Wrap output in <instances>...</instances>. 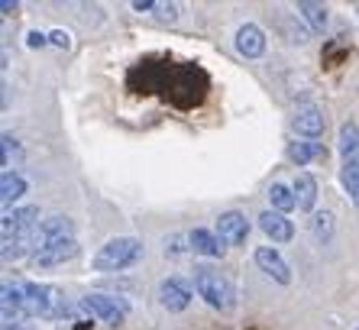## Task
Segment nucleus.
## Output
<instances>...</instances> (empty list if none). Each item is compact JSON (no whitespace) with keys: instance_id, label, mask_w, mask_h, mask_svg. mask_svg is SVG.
<instances>
[{"instance_id":"obj_1","label":"nucleus","mask_w":359,"mask_h":330,"mask_svg":"<svg viewBox=\"0 0 359 330\" xmlns=\"http://www.w3.org/2000/svg\"><path fill=\"white\" fill-rule=\"evenodd\" d=\"M140 256H142V239L114 237L94 253L91 265L97 272H120V269H130V265L140 263Z\"/></svg>"},{"instance_id":"obj_2","label":"nucleus","mask_w":359,"mask_h":330,"mask_svg":"<svg viewBox=\"0 0 359 330\" xmlns=\"http://www.w3.org/2000/svg\"><path fill=\"white\" fill-rule=\"evenodd\" d=\"M194 291L217 311H233L236 305V291L230 279L220 275L217 269H210V265H194Z\"/></svg>"},{"instance_id":"obj_3","label":"nucleus","mask_w":359,"mask_h":330,"mask_svg":"<svg viewBox=\"0 0 359 330\" xmlns=\"http://www.w3.org/2000/svg\"><path fill=\"white\" fill-rule=\"evenodd\" d=\"M26 291V317H65L68 305L55 285L46 282H23Z\"/></svg>"},{"instance_id":"obj_4","label":"nucleus","mask_w":359,"mask_h":330,"mask_svg":"<svg viewBox=\"0 0 359 330\" xmlns=\"http://www.w3.org/2000/svg\"><path fill=\"white\" fill-rule=\"evenodd\" d=\"M81 308L91 314V317H97L100 324H110V327H117V324L126 321V301H123V298L91 291V295L81 298Z\"/></svg>"},{"instance_id":"obj_5","label":"nucleus","mask_w":359,"mask_h":330,"mask_svg":"<svg viewBox=\"0 0 359 330\" xmlns=\"http://www.w3.org/2000/svg\"><path fill=\"white\" fill-rule=\"evenodd\" d=\"M78 256V239L65 237V239H46L29 253V263L39 265V269H52V265H62L68 259Z\"/></svg>"},{"instance_id":"obj_6","label":"nucleus","mask_w":359,"mask_h":330,"mask_svg":"<svg viewBox=\"0 0 359 330\" xmlns=\"http://www.w3.org/2000/svg\"><path fill=\"white\" fill-rule=\"evenodd\" d=\"M4 237H29V233L39 230V207L26 204V207H13L4 214V223H0Z\"/></svg>"},{"instance_id":"obj_7","label":"nucleus","mask_w":359,"mask_h":330,"mask_svg":"<svg viewBox=\"0 0 359 330\" xmlns=\"http://www.w3.org/2000/svg\"><path fill=\"white\" fill-rule=\"evenodd\" d=\"M327 126V114L318 107V104H301L292 117V130L304 140H318Z\"/></svg>"},{"instance_id":"obj_8","label":"nucleus","mask_w":359,"mask_h":330,"mask_svg":"<svg viewBox=\"0 0 359 330\" xmlns=\"http://www.w3.org/2000/svg\"><path fill=\"white\" fill-rule=\"evenodd\" d=\"M217 237L224 239L226 246H246L250 239V220L240 211H226L217 217Z\"/></svg>"},{"instance_id":"obj_9","label":"nucleus","mask_w":359,"mask_h":330,"mask_svg":"<svg viewBox=\"0 0 359 330\" xmlns=\"http://www.w3.org/2000/svg\"><path fill=\"white\" fill-rule=\"evenodd\" d=\"M256 265H259L269 279H276L278 285H288V282H292V269H288V263L278 256V249L259 246L256 249Z\"/></svg>"},{"instance_id":"obj_10","label":"nucleus","mask_w":359,"mask_h":330,"mask_svg":"<svg viewBox=\"0 0 359 330\" xmlns=\"http://www.w3.org/2000/svg\"><path fill=\"white\" fill-rule=\"evenodd\" d=\"M191 289L184 285L182 279H162L159 282V301L162 308H168V311H184V308L191 305Z\"/></svg>"},{"instance_id":"obj_11","label":"nucleus","mask_w":359,"mask_h":330,"mask_svg":"<svg viewBox=\"0 0 359 330\" xmlns=\"http://www.w3.org/2000/svg\"><path fill=\"white\" fill-rule=\"evenodd\" d=\"M236 52L243 58H259L266 52V33L256 23H243L236 29Z\"/></svg>"},{"instance_id":"obj_12","label":"nucleus","mask_w":359,"mask_h":330,"mask_svg":"<svg viewBox=\"0 0 359 330\" xmlns=\"http://www.w3.org/2000/svg\"><path fill=\"white\" fill-rule=\"evenodd\" d=\"M259 230L266 233L272 243H288L294 237V223L278 211H262L259 214Z\"/></svg>"},{"instance_id":"obj_13","label":"nucleus","mask_w":359,"mask_h":330,"mask_svg":"<svg viewBox=\"0 0 359 330\" xmlns=\"http://www.w3.org/2000/svg\"><path fill=\"white\" fill-rule=\"evenodd\" d=\"M188 243H191L194 253H201V256H208V259H220L226 249L224 239H220L214 230H204V227H194V230L188 233Z\"/></svg>"},{"instance_id":"obj_14","label":"nucleus","mask_w":359,"mask_h":330,"mask_svg":"<svg viewBox=\"0 0 359 330\" xmlns=\"http://www.w3.org/2000/svg\"><path fill=\"white\" fill-rule=\"evenodd\" d=\"M294 201H298V211H314V204H318V178L311 172H298V178H294Z\"/></svg>"},{"instance_id":"obj_15","label":"nucleus","mask_w":359,"mask_h":330,"mask_svg":"<svg viewBox=\"0 0 359 330\" xmlns=\"http://www.w3.org/2000/svg\"><path fill=\"white\" fill-rule=\"evenodd\" d=\"M36 237H39V243H46V239H65V237H75V223H72V217H49V220L39 223V230H36Z\"/></svg>"},{"instance_id":"obj_16","label":"nucleus","mask_w":359,"mask_h":330,"mask_svg":"<svg viewBox=\"0 0 359 330\" xmlns=\"http://www.w3.org/2000/svg\"><path fill=\"white\" fill-rule=\"evenodd\" d=\"M4 314L10 317H26V291L23 282H7L4 285Z\"/></svg>"},{"instance_id":"obj_17","label":"nucleus","mask_w":359,"mask_h":330,"mask_svg":"<svg viewBox=\"0 0 359 330\" xmlns=\"http://www.w3.org/2000/svg\"><path fill=\"white\" fill-rule=\"evenodd\" d=\"M26 178L20 172H4L0 175V201H4V207H10V204H17L20 198L26 194Z\"/></svg>"},{"instance_id":"obj_18","label":"nucleus","mask_w":359,"mask_h":330,"mask_svg":"<svg viewBox=\"0 0 359 330\" xmlns=\"http://www.w3.org/2000/svg\"><path fill=\"white\" fill-rule=\"evenodd\" d=\"M337 146H340L343 162H359V126L353 120H346L340 126V143Z\"/></svg>"},{"instance_id":"obj_19","label":"nucleus","mask_w":359,"mask_h":330,"mask_svg":"<svg viewBox=\"0 0 359 330\" xmlns=\"http://www.w3.org/2000/svg\"><path fill=\"white\" fill-rule=\"evenodd\" d=\"M269 204H272V211H278V214H288V211H294V207H298V201H294V188L276 182L272 188H269Z\"/></svg>"},{"instance_id":"obj_20","label":"nucleus","mask_w":359,"mask_h":330,"mask_svg":"<svg viewBox=\"0 0 359 330\" xmlns=\"http://www.w3.org/2000/svg\"><path fill=\"white\" fill-rule=\"evenodd\" d=\"M298 13L311 23V29H318V33H324V29H327V7H324V4L301 0V4H298Z\"/></svg>"},{"instance_id":"obj_21","label":"nucleus","mask_w":359,"mask_h":330,"mask_svg":"<svg viewBox=\"0 0 359 330\" xmlns=\"http://www.w3.org/2000/svg\"><path fill=\"white\" fill-rule=\"evenodd\" d=\"M340 182H343V191L350 194V201L359 207V162H343Z\"/></svg>"},{"instance_id":"obj_22","label":"nucleus","mask_w":359,"mask_h":330,"mask_svg":"<svg viewBox=\"0 0 359 330\" xmlns=\"http://www.w3.org/2000/svg\"><path fill=\"white\" fill-rule=\"evenodd\" d=\"M318 156H320V146L311 140H301V143H292V146H288V159L298 165H308L311 159H318Z\"/></svg>"},{"instance_id":"obj_23","label":"nucleus","mask_w":359,"mask_h":330,"mask_svg":"<svg viewBox=\"0 0 359 330\" xmlns=\"http://www.w3.org/2000/svg\"><path fill=\"white\" fill-rule=\"evenodd\" d=\"M314 237H318L320 246H330V239H334V214L330 211L314 214Z\"/></svg>"},{"instance_id":"obj_24","label":"nucleus","mask_w":359,"mask_h":330,"mask_svg":"<svg viewBox=\"0 0 359 330\" xmlns=\"http://www.w3.org/2000/svg\"><path fill=\"white\" fill-rule=\"evenodd\" d=\"M49 42L52 46H59V49H72V33H68V29H52Z\"/></svg>"},{"instance_id":"obj_25","label":"nucleus","mask_w":359,"mask_h":330,"mask_svg":"<svg viewBox=\"0 0 359 330\" xmlns=\"http://www.w3.org/2000/svg\"><path fill=\"white\" fill-rule=\"evenodd\" d=\"M46 42H49V36H46V33H39V29H33V33L26 36V46H29V49H42Z\"/></svg>"},{"instance_id":"obj_26","label":"nucleus","mask_w":359,"mask_h":330,"mask_svg":"<svg viewBox=\"0 0 359 330\" xmlns=\"http://www.w3.org/2000/svg\"><path fill=\"white\" fill-rule=\"evenodd\" d=\"M0 10H4V17H10V13L17 10V4H10V0H4V4H0Z\"/></svg>"},{"instance_id":"obj_27","label":"nucleus","mask_w":359,"mask_h":330,"mask_svg":"<svg viewBox=\"0 0 359 330\" xmlns=\"http://www.w3.org/2000/svg\"><path fill=\"white\" fill-rule=\"evenodd\" d=\"M4 330H26V327H17V324H7V327H4Z\"/></svg>"}]
</instances>
